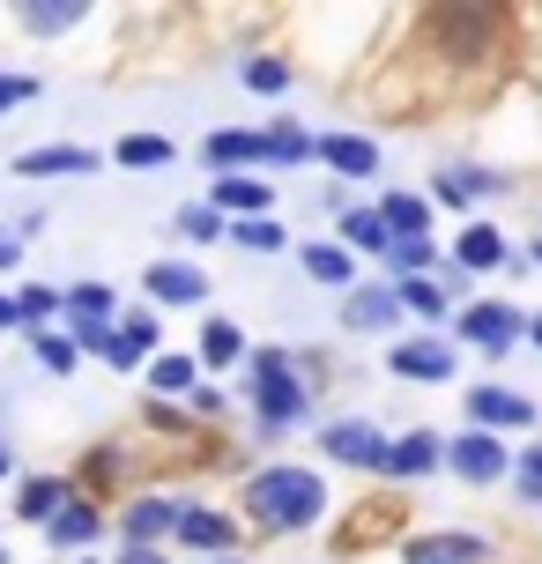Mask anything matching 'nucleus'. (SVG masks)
I'll list each match as a JSON object with an SVG mask.
<instances>
[{"instance_id": "7c9ffc66", "label": "nucleus", "mask_w": 542, "mask_h": 564, "mask_svg": "<svg viewBox=\"0 0 542 564\" xmlns=\"http://www.w3.org/2000/svg\"><path fill=\"white\" fill-rule=\"evenodd\" d=\"M83 15H89L83 0H67V8H23V23H30V30H75Z\"/></svg>"}, {"instance_id": "6ab92c4d", "label": "nucleus", "mask_w": 542, "mask_h": 564, "mask_svg": "<svg viewBox=\"0 0 542 564\" xmlns=\"http://www.w3.org/2000/svg\"><path fill=\"white\" fill-rule=\"evenodd\" d=\"M343 246H357V253H394V230L379 224V208H357V216H343Z\"/></svg>"}, {"instance_id": "bb28decb", "label": "nucleus", "mask_w": 542, "mask_h": 564, "mask_svg": "<svg viewBox=\"0 0 542 564\" xmlns=\"http://www.w3.org/2000/svg\"><path fill=\"white\" fill-rule=\"evenodd\" d=\"M394 297H401V312H424V319H438V312H446V290H438V282H424V275H409Z\"/></svg>"}, {"instance_id": "c03bdc74", "label": "nucleus", "mask_w": 542, "mask_h": 564, "mask_svg": "<svg viewBox=\"0 0 542 564\" xmlns=\"http://www.w3.org/2000/svg\"><path fill=\"white\" fill-rule=\"evenodd\" d=\"M216 564H230V557H216Z\"/></svg>"}, {"instance_id": "20e7f679", "label": "nucleus", "mask_w": 542, "mask_h": 564, "mask_svg": "<svg viewBox=\"0 0 542 564\" xmlns=\"http://www.w3.org/2000/svg\"><path fill=\"white\" fill-rule=\"evenodd\" d=\"M520 335V312L513 305H468L460 312V341H476V349H490V357H506Z\"/></svg>"}, {"instance_id": "f03ea898", "label": "nucleus", "mask_w": 542, "mask_h": 564, "mask_svg": "<svg viewBox=\"0 0 542 564\" xmlns=\"http://www.w3.org/2000/svg\"><path fill=\"white\" fill-rule=\"evenodd\" d=\"M253 401H260V431H290L305 416V379L283 349H260L253 357Z\"/></svg>"}, {"instance_id": "72a5a7b5", "label": "nucleus", "mask_w": 542, "mask_h": 564, "mask_svg": "<svg viewBox=\"0 0 542 564\" xmlns=\"http://www.w3.org/2000/svg\"><path fill=\"white\" fill-rule=\"evenodd\" d=\"M246 83H253V89H283L290 67H283V59H246Z\"/></svg>"}, {"instance_id": "473e14b6", "label": "nucleus", "mask_w": 542, "mask_h": 564, "mask_svg": "<svg viewBox=\"0 0 542 564\" xmlns=\"http://www.w3.org/2000/svg\"><path fill=\"white\" fill-rule=\"evenodd\" d=\"M30 341H37V365L45 371H75V341L67 335H30Z\"/></svg>"}, {"instance_id": "37998d69", "label": "nucleus", "mask_w": 542, "mask_h": 564, "mask_svg": "<svg viewBox=\"0 0 542 564\" xmlns=\"http://www.w3.org/2000/svg\"><path fill=\"white\" fill-rule=\"evenodd\" d=\"M535 260H542V246H535Z\"/></svg>"}, {"instance_id": "ddd939ff", "label": "nucleus", "mask_w": 542, "mask_h": 564, "mask_svg": "<svg viewBox=\"0 0 542 564\" xmlns=\"http://www.w3.org/2000/svg\"><path fill=\"white\" fill-rule=\"evenodd\" d=\"M438 460H446V446H438L431 431H409V438L387 446V476H431Z\"/></svg>"}, {"instance_id": "dca6fc26", "label": "nucleus", "mask_w": 542, "mask_h": 564, "mask_svg": "<svg viewBox=\"0 0 542 564\" xmlns=\"http://www.w3.org/2000/svg\"><path fill=\"white\" fill-rule=\"evenodd\" d=\"M343 319H349V327H394V319H401V297H394V290H349V297H343Z\"/></svg>"}, {"instance_id": "2eb2a0df", "label": "nucleus", "mask_w": 542, "mask_h": 564, "mask_svg": "<svg viewBox=\"0 0 542 564\" xmlns=\"http://www.w3.org/2000/svg\"><path fill=\"white\" fill-rule=\"evenodd\" d=\"M379 224L394 238H431V200L424 194H387L379 200Z\"/></svg>"}, {"instance_id": "412c9836", "label": "nucleus", "mask_w": 542, "mask_h": 564, "mask_svg": "<svg viewBox=\"0 0 542 564\" xmlns=\"http://www.w3.org/2000/svg\"><path fill=\"white\" fill-rule=\"evenodd\" d=\"M112 156H119L127 171H164V164H172V141H164V134H127Z\"/></svg>"}, {"instance_id": "a19ab883", "label": "nucleus", "mask_w": 542, "mask_h": 564, "mask_svg": "<svg viewBox=\"0 0 542 564\" xmlns=\"http://www.w3.org/2000/svg\"><path fill=\"white\" fill-rule=\"evenodd\" d=\"M0 476H8V453H0Z\"/></svg>"}, {"instance_id": "58836bf2", "label": "nucleus", "mask_w": 542, "mask_h": 564, "mask_svg": "<svg viewBox=\"0 0 542 564\" xmlns=\"http://www.w3.org/2000/svg\"><path fill=\"white\" fill-rule=\"evenodd\" d=\"M0 268H15V238L8 230H0Z\"/></svg>"}, {"instance_id": "f704fd0d", "label": "nucleus", "mask_w": 542, "mask_h": 564, "mask_svg": "<svg viewBox=\"0 0 542 564\" xmlns=\"http://www.w3.org/2000/svg\"><path fill=\"white\" fill-rule=\"evenodd\" d=\"M45 312H53V290H23V297H15V319H23V327H37Z\"/></svg>"}, {"instance_id": "c756f323", "label": "nucleus", "mask_w": 542, "mask_h": 564, "mask_svg": "<svg viewBox=\"0 0 542 564\" xmlns=\"http://www.w3.org/2000/svg\"><path fill=\"white\" fill-rule=\"evenodd\" d=\"M172 230H186L194 246H208V238H224V216H216V208H194V200H186V208L172 216Z\"/></svg>"}, {"instance_id": "1a4fd4ad", "label": "nucleus", "mask_w": 542, "mask_h": 564, "mask_svg": "<svg viewBox=\"0 0 542 564\" xmlns=\"http://www.w3.org/2000/svg\"><path fill=\"white\" fill-rule=\"evenodd\" d=\"M313 156H319V164H335L343 178H371V171H379V149H371L365 134H319Z\"/></svg>"}, {"instance_id": "cd10ccee", "label": "nucleus", "mask_w": 542, "mask_h": 564, "mask_svg": "<svg viewBox=\"0 0 542 564\" xmlns=\"http://www.w3.org/2000/svg\"><path fill=\"white\" fill-rule=\"evenodd\" d=\"M305 275L313 282H349V253L343 246H305Z\"/></svg>"}, {"instance_id": "7ed1b4c3", "label": "nucleus", "mask_w": 542, "mask_h": 564, "mask_svg": "<svg viewBox=\"0 0 542 564\" xmlns=\"http://www.w3.org/2000/svg\"><path fill=\"white\" fill-rule=\"evenodd\" d=\"M387 431H371V423H327L319 431V453L327 460H343V468H387Z\"/></svg>"}, {"instance_id": "a878e982", "label": "nucleus", "mask_w": 542, "mask_h": 564, "mask_svg": "<svg viewBox=\"0 0 542 564\" xmlns=\"http://www.w3.org/2000/svg\"><path fill=\"white\" fill-rule=\"evenodd\" d=\"M149 387L156 394H194V357H156L149 365Z\"/></svg>"}, {"instance_id": "4be33fe9", "label": "nucleus", "mask_w": 542, "mask_h": 564, "mask_svg": "<svg viewBox=\"0 0 542 564\" xmlns=\"http://www.w3.org/2000/svg\"><path fill=\"white\" fill-rule=\"evenodd\" d=\"M460 268H498V260H506V238H498V230H490V224H468V230H460Z\"/></svg>"}, {"instance_id": "f3484780", "label": "nucleus", "mask_w": 542, "mask_h": 564, "mask_svg": "<svg viewBox=\"0 0 542 564\" xmlns=\"http://www.w3.org/2000/svg\"><path fill=\"white\" fill-rule=\"evenodd\" d=\"M394 371L401 379H446V371H454V349H438V341H401Z\"/></svg>"}, {"instance_id": "423d86ee", "label": "nucleus", "mask_w": 542, "mask_h": 564, "mask_svg": "<svg viewBox=\"0 0 542 564\" xmlns=\"http://www.w3.org/2000/svg\"><path fill=\"white\" fill-rule=\"evenodd\" d=\"M468 416L490 423V431H513V423H535V401L513 394V387H476L468 394Z\"/></svg>"}, {"instance_id": "f257e3e1", "label": "nucleus", "mask_w": 542, "mask_h": 564, "mask_svg": "<svg viewBox=\"0 0 542 564\" xmlns=\"http://www.w3.org/2000/svg\"><path fill=\"white\" fill-rule=\"evenodd\" d=\"M246 512L260 528H275V535H297V528H313L327 512V490H319L313 468H260L246 482Z\"/></svg>"}, {"instance_id": "2f4dec72", "label": "nucleus", "mask_w": 542, "mask_h": 564, "mask_svg": "<svg viewBox=\"0 0 542 564\" xmlns=\"http://www.w3.org/2000/svg\"><path fill=\"white\" fill-rule=\"evenodd\" d=\"M394 268H409V275H416V268H438V246H431V238H394Z\"/></svg>"}, {"instance_id": "e433bc0d", "label": "nucleus", "mask_w": 542, "mask_h": 564, "mask_svg": "<svg viewBox=\"0 0 542 564\" xmlns=\"http://www.w3.org/2000/svg\"><path fill=\"white\" fill-rule=\"evenodd\" d=\"M520 468H528V490H542V446H535V453H520Z\"/></svg>"}, {"instance_id": "5701e85b", "label": "nucleus", "mask_w": 542, "mask_h": 564, "mask_svg": "<svg viewBox=\"0 0 542 564\" xmlns=\"http://www.w3.org/2000/svg\"><path fill=\"white\" fill-rule=\"evenodd\" d=\"M67 319H97V327H112V290H105V282H75V290H67Z\"/></svg>"}, {"instance_id": "9d476101", "label": "nucleus", "mask_w": 542, "mask_h": 564, "mask_svg": "<svg viewBox=\"0 0 542 564\" xmlns=\"http://www.w3.org/2000/svg\"><path fill=\"white\" fill-rule=\"evenodd\" d=\"M149 290H156V305H200L208 297V275L186 268V260H156L149 268Z\"/></svg>"}, {"instance_id": "f8f14e48", "label": "nucleus", "mask_w": 542, "mask_h": 564, "mask_svg": "<svg viewBox=\"0 0 542 564\" xmlns=\"http://www.w3.org/2000/svg\"><path fill=\"white\" fill-rule=\"evenodd\" d=\"M149 349H156V319H149V312H127V327H112V349H105V365L134 371Z\"/></svg>"}, {"instance_id": "79ce46f5", "label": "nucleus", "mask_w": 542, "mask_h": 564, "mask_svg": "<svg viewBox=\"0 0 542 564\" xmlns=\"http://www.w3.org/2000/svg\"><path fill=\"white\" fill-rule=\"evenodd\" d=\"M535 341H542V319H535Z\"/></svg>"}, {"instance_id": "0eeeda50", "label": "nucleus", "mask_w": 542, "mask_h": 564, "mask_svg": "<svg viewBox=\"0 0 542 564\" xmlns=\"http://www.w3.org/2000/svg\"><path fill=\"white\" fill-rule=\"evenodd\" d=\"M119 528H127L134 550H156V535H172V528H178V506H172V498H134V506L119 512Z\"/></svg>"}, {"instance_id": "c9c22d12", "label": "nucleus", "mask_w": 542, "mask_h": 564, "mask_svg": "<svg viewBox=\"0 0 542 564\" xmlns=\"http://www.w3.org/2000/svg\"><path fill=\"white\" fill-rule=\"evenodd\" d=\"M23 97H37L30 75H0V112H8V105H23Z\"/></svg>"}, {"instance_id": "39448f33", "label": "nucleus", "mask_w": 542, "mask_h": 564, "mask_svg": "<svg viewBox=\"0 0 542 564\" xmlns=\"http://www.w3.org/2000/svg\"><path fill=\"white\" fill-rule=\"evenodd\" d=\"M446 460H454V468H460L468 482H498V476H506V460H513V453L498 446L490 431H468L460 446H446Z\"/></svg>"}, {"instance_id": "4468645a", "label": "nucleus", "mask_w": 542, "mask_h": 564, "mask_svg": "<svg viewBox=\"0 0 542 564\" xmlns=\"http://www.w3.org/2000/svg\"><path fill=\"white\" fill-rule=\"evenodd\" d=\"M15 171H23V178H59V171H97V156H89L83 141H59V149H30V156H15Z\"/></svg>"}, {"instance_id": "4c0bfd02", "label": "nucleus", "mask_w": 542, "mask_h": 564, "mask_svg": "<svg viewBox=\"0 0 542 564\" xmlns=\"http://www.w3.org/2000/svg\"><path fill=\"white\" fill-rule=\"evenodd\" d=\"M119 564H164V557H156V550H134V542H127V557H119Z\"/></svg>"}, {"instance_id": "ea45409f", "label": "nucleus", "mask_w": 542, "mask_h": 564, "mask_svg": "<svg viewBox=\"0 0 542 564\" xmlns=\"http://www.w3.org/2000/svg\"><path fill=\"white\" fill-rule=\"evenodd\" d=\"M0 327H15V297H0Z\"/></svg>"}, {"instance_id": "6e6552de", "label": "nucleus", "mask_w": 542, "mask_h": 564, "mask_svg": "<svg viewBox=\"0 0 542 564\" xmlns=\"http://www.w3.org/2000/svg\"><path fill=\"white\" fill-rule=\"evenodd\" d=\"M172 535L186 542V550H216V557H224L230 542H238V520H230V512L194 506V512H178V528H172Z\"/></svg>"}, {"instance_id": "b1692460", "label": "nucleus", "mask_w": 542, "mask_h": 564, "mask_svg": "<svg viewBox=\"0 0 542 564\" xmlns=\"http://www.w3.org/2000/svg\"><path fill=\"white\" fill-rule=\"evenodd\" d=\"M200 357H208V365H238V357H246V335H238L230 319H208V327H200Z\"/></svg>"}, {"instance_id": "393cba45", "label": "nucleus", "mask_w": 542, "mask_h": 564, "mask_svg": "<svg viewBox=\"0 0 542 564\" xmlns=\"http://www.w3.org/2000/svg\"><path fill=\"white\" fill-rule=\"evenodd\" d=\"M15 506H23V520H53L59 506H67V482H23V498H15Z\"/></svg>"}, {"instance_id": "aec40b11", "label": "nucleus", "mask_w": 542, "mask_h": 564, "mask_svg": "<svg viewBox=\"0 0 542 564\" xmlns=\"http://www.w3.org/2000/svg\"><path fill=\"white\" fill-rule=\"evenodd\" d=\"M216 208L260 216V208H268V186H260V178H246V171H224V178H216Z\"/></svg>"}, {"instance_id": "c85d7f7f", "label": "nucleus", "mask_w": 542, "mask_h": 564, "mask_svg": "<svg viewBox=\"0 0 542 564\" xmlns=\"http://www.w3.org/2000/svg\"><path fill=\"white\" fill-rule=\"evenodd\" d=\"M224 230L246 253H283V224H253V216H246V224H224Z\"/></svg>"}, {"instance_id": "9b49d317", "label": "nucleus", "mask_w": 542, "mask_h": 564, "mask_svg": "<svg viewBox=\"0 0 542 564\" xmlns=\"http://www.w3.org/2000/svg\"><path fill=\"white\" fill-rule=\"evenodd\" d=\"M490 542L484 535H416L409 542V564H484Z\"/></svg>"}, {"instance_id": "a211bd4d", "label": "nucleus", "mask_w": 542, "mask_h": 564, "mask_svg": "<svg viewBox=\"0 0 542 564\" xmlns=\"http://www.w3.org/2000/svg\"><path fill=\"white\" fill-rule=\"evenodd\" d=\"M97 528H105V520H97V506H83V498H67V506H59L53 520H45V535H53L59 550H75V542H89Z\"/></svg>"}]
</instances>
